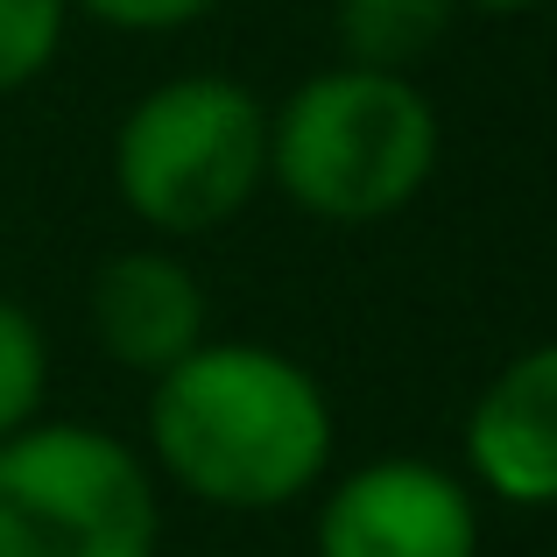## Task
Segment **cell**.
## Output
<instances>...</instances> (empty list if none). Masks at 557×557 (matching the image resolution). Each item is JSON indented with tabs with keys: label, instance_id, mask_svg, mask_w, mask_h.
I'll return each mask as SVG.
<instances>
[{
	"label": "cell",
	"instance_id": "obj_1",
	"mask_svg": "<svg viewBox=\"0 0 557 557\" xmlns=\"http://www.w3.org/2000/svg\"><path fill=\"white\" fill-rule=\"evenodd\" d=\"M339 451L332 395L261 339H205L149 381V459L170 487L226 516H269L325 487Z\"/></svg>",
	"mask_w": 557,
	"mask_h": 557
},
{
	"label": "cell",
	"instance_id": "obj_2",
	"mask_svg": "<svg viewBox=\"0 0 557 557\" xmlns=\"http://www.w3.org/2000/svg\"><path fill=\"white\" fill-rule=\"evenodd\" d=\"M445 127L403 71L325 64L269 113V184L318 226H381L423 198Z\"/></svg>",
	"mask_w": 557,
	"mask_h": 557
},
{
	"label": "cell",
	"instance_id": "obj_3",
	"mask_svg": "<svg viewBox=\"0 0 557 557\" xmlns=\"http://www.w3.org/2000/svg\"><path fill=\"white\" fill-rule=\"evenodd\" d=\"M113 190L163 240L219 233L269 190V107L240 78H163L113 127Z\"/></svg>",
	"mask_w": 557,
	"mask_h": 557
},
{
	"label": "cell",
	"instance_id": "obj_4",
	"mask_svg": "<svg viewBox=\"0 0 557 557\" xmlns=\"http://www.w3.org/2000/svg\"><path fill=\"white\" fill-rule=\"evenodd\" d=\"M156 466L127 437L36 417L0 445V557H156Z\"/></svg>",
	"mask_w": 557,
	"mask_h": 557
},
{
	"label": "cell",
	"instance_id": "obj_5",
	"mask_svg": "<svg viewBox=\"0 0 557 557\" xmlns=\"http://www.w3.org/2000/svg\"><path fill=\"white\" fill-rule=\"evenodd\" d=\"M311 544L318 557H480V494L451 466L388 451L325 487Z\"/></svg>",
	"mask_w": 557,
	"mask_h": 557
},
{
	"label": "cell",
	"instance_id": "obj_6",
	"mask_svg": "<svg viewBox=\"0 0 557 557\" xmlns=\"http://www.w3.org/2000/svg\"><path fill=\"white\" fill-rule=\"evenodd\" d=\"M85 325H92L99 354L113 368L156 381L212 339V304H205L198 269L149 240V247H121V255H107L92 269Z\"/></svg>",
	"mask_w": 557,
	"mask_h": 557
},
{
	"label": "cell",
	"instance_id": "obj_7",
	"mask_svg": "<svg viewBox=\"0 0 557 557\" xmlns=\"http://www.w3.org/2000/svg\"><path fill=\"white\" fill-rule=\"evenodd\" d=\"M466 480L502 508H557V339L522 346L466 409Z\"/></svg>",
	"mask_w": 557,
	"mask_h": 557
},
{
	"label": "cell",
	"instance_id": "obj_8",
	"mask_svg": "<svg viewBox=\"0 0 557 557\" xmlns=\"http://www.w3.org/2000/svg\"><path fill=\"white\" fill-rule=\"evenodd\" d=\"M451 22H459V0H332L339 64H360V71L417 78V64L451 36Z\"/></svg>",
	"mask_w": 557,
	"mask_h": 557
},
{
	"label": "cell",
	"instance_id": "obj_9",
	"mask_svg": "<svg viewBox=\"0 0 557 557\" xmlns=\"http://www.w3.org/2000/svg\"><path fill=\"white\" fill-rule=\"evenodd\" d=\"M42 388H50V346H42V325L0 289V445L42 417Z\"/></svg>",
	"mask_w": 557,
	"mask_h": 557
},
{
	"label": "cell",
	"instance_id": "obj_10",
	"mask_svg": "<svg viewBox=\"0 0 557 557\" xmlns=\"http://www.w3.org/2000/svg\"><path fill=\"white\" fill-rule=\"evenodd\" d=\"M71 28V0H0V99L36 85L57 64Z\"/></svg>",
	"mask_w": 557,
	"mask_h": 557
},
{
	"label": "cell",
	"instance_id": "obj_11",
	"mask_svg": "<svg viewBox=\"0 0 557 557\" xmlns=\"http://www.w3.org/2000/svg\"><path fill=\"white\" fill-rule=\"evenodd\" d=\"M212 8H226V0H71V14L121 28V36H177V28H198Z\"/></svg>",
	"mask_w": 557,
	"mask_h": 557
},
{
	"label": "cell",
	"instance_id": "obj_12",
	"mask_svg": "<svg viewBox=\"0 0 557 557\" xmlns=\"http://www.w3.org/2000/svg\"><path fill=\"white\" fill-rule=\"evenodd\" d=\"M459 8H473V14H530V8H544V0H459Z\"/></svg>",
	"mask_w": 557,
	"mask_h": 557
}]
</instances>
